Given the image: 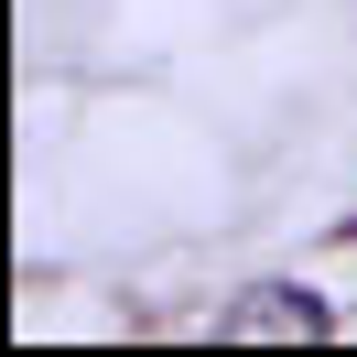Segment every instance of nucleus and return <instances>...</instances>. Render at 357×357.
Here are the masks:
<instances>
[{
	"label": "nucleus",
	"mask_w": 357,
	"mask_h": 357,
	"mask_svg": "<svg viewBox=\"0 0 357 357\" xmlns=\"http://www.w3.org/2000/svg\"><path fill=\"white\" fill-rule=\"evenodd\" d=\"M217 335H227V347H260V335H325V303H314V292H292V282H260L249 303L217 314Z\"/></svg>",
	"instance_id": "f257e3e1"
}]
</instances>
